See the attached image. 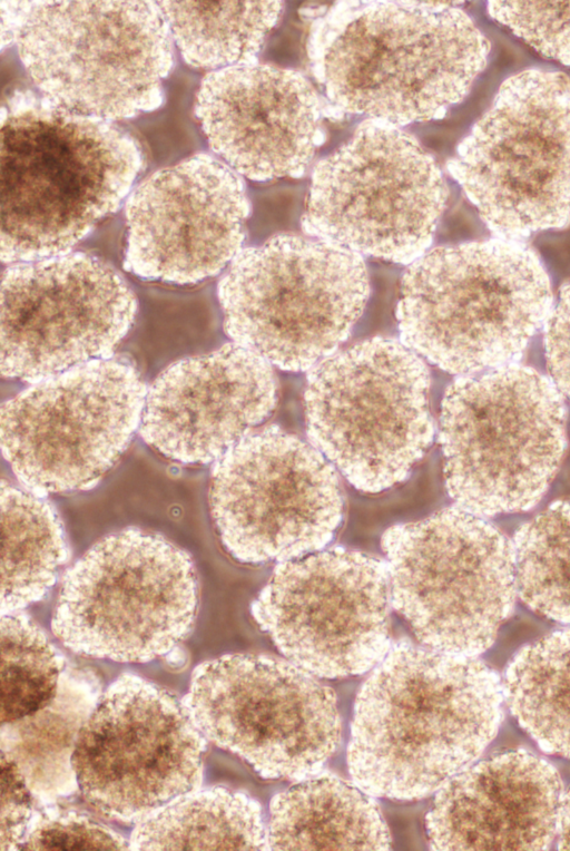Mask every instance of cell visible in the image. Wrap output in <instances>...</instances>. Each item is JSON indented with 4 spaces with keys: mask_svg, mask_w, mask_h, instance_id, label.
Segmentation results:
<instances>
[{
    "mask_svg": "<svg viewBox=\"0 0 570 851\" xmlns=\"http://www.w3.org/2000/svg\"><path fill=\"white\" fill-rule=\"evenodd\" d=\"M456 1H336L311 9L306 53L336 111L395 127L443 117L490 45Z\"/></svg>",
    "mask_w": 570,
    "mask_h": 851,
    "instance_id": "1",
    "label": "cell"
},
{
    "mask_svg": "<svg viewBox=\"0 0 570 851\" xmlns=\"http://www.w3.org/2000/svg\"><path fill=\"white\" fill-rule=\"evenodd\" d=\"M503 702L500 677L476 656L392 643L355 700L352 781L374 798L431 795L494 738Z\"/></svg>",
    "mask_w": 570,
    "mask_h": 851,
    "instance_id": "2",
    "label": "cell"
},
{
    "mask_svg": "<svg viewBox=\"0 0 570 851\" xmlns=\"http://www.w3.org/2000/svg\"><path fill=\"white\" fill-rule=\"evenodd\" d=\"M0 135V256L8 265L69 253L120 208L144 167L141 146L125 128L28 87L3 96Z\"/></svg>",
    "mask_w": 570,
    "mask_h": 851,
    "instance_id": "3",
    "label": "cell"
},
{
    "mask_svg": "<svg viewBox=\"0 0 570 851\" xmlns=\"http://www.w3.org/2000/svg\"><path fill=\"white\" fill-rule=\"evenodd\" d=\"M551 307L535 251L498 237L439 246L409 264L396 321L407 348L462 376L515 363Z\"/></svg>",
    "mask_w": 570,
    "mask_h": 851,
    "instance_id": "4",
    "label": "cell"
},
{
    "mask_svg": "<svg viewBox=\"0 0 570 851\" xmlns=\"http://www.w3.org/2000/svg\"><path fill=\"white\" fill-rule=\"evenodd\" d=\"M566 418L562 394L530 366L458 378L443 395L438 432L449 496L481 517L532 508L563 458Z\"/></svg>",
    "mask_w": 570,
    "mask_h": 851,
    "instance_id": "5",
    "label": "cell"
},
{
    "mask_svg": "<svg viewBox=\"0 0 570 851\" xmlns=\"http://www.w3.org/2000/svg\"><path fill=\"white\" fill-rule=\"evenodd\" d=\"M368 295L362 256L293 234L243 248L216 287L230 341L292 372L309 371L336 352Z\"/></svg>",
    "mask_w": 570,
    "mask_h": 851,
    "instance_id": "6",
    "label": "cell"
},
{
    "mask_svg": "<svg viewBox=\"0 0 570 851\" xmlns=\"http://www.w3.org/2000/svg\"><path fill=\"white\" fill-rule=\"evenodd\" d=\"M14 43L41 95L110 121L158 108L174 66L155 1H30Z\"/></svg>",
    "mask_w": 570,
    "mask_h": 851,
    "instance_id": "7",
    "label": "cell"
},
{
    "mask_svg": "<svg viewBox=\"0 0 570 851\" xmlns=\"http://www.w3.org/2000/svg\"><path fill=\"white\" fill-rule=\"evenodd\" d=\"M430 371L401 340L372 338L326 356L304 391L307 437L357 490L404 481L430 448Z\"/></svg>",
    "mask_w": 570,
    "mask_h": 851,
    "instance_id": "8",
    "label": "cell"
},
{
    "mask_svg": "<svg viewBox=\"0 0 570 851\" xmlns=\"http://www.w3.org/2000/svg\"><path fill=\"white\" fill-rule=\"evenodd\" d=\"M448 170L498 237L520 241L570 222V79L523 70L499 88Z\"/></svg>",
    "mask_w": 570,
    "mask_h": 851,
    "instance_id": "9",
    "label": "cell"
},
{
    "mask_svg": "<svg viewBox=\"0 0 570 851\" xmlns=\"http://www.w3.org/2000/svg\"><path fill=\"white\" fill-rule=\"evenodd\" d=\"M391 603L420 644L478 656L512 614V544L484 517L460 507L386 529L381 538Z\"/></svg>",
    "mask_w": 570,
    "mask_h": 851,
    "instance_id": "10",
    "label": "cell"
},
{
    "mask_svg": "<svg viewBox=\"0 0 570 851\" xmlns=\"http://www.w3.org/2000/svg\"><path fill=\"white\" fill-rule=\"evenodd\" d=\"M197 603L189 555L158 534L128 528L66 573L51 628L77 654L145 663L190 633Z\"/></svg>",
    "mask_w": 570,
    "mask_h": 851,
    "instance_id": "11",
    "label": "cell"
},
{
    "mask_svg": "<svg viewBox=\"0 0 570 851\" xmlns=\"http://www.w3.org/2000/svg\"><path fill=\"white\" fill-rule=\"evenodd\" d=\"M448 194L417 139L367 120L315 165L301 225L360 256L409 265L430 250Z\"/></svg>",
    "mask_w": 570,
    "mask_h": 851,
    "instance_id": "12",
    "label": "cell"
},
{
    "mask_svg": "<svg viewBox=\"0 0 570 851\" xmlns=\"http://www.w3.org/2000/svg\"><path fill=\"white\" fill-rule=\"evenodd\" d=\"M147 390L122 353L31 383L1 404L2 456L32 493L90 489L139 430Z\"/></svg>",
    "mask_w": 570,
    "mask_h": 851,
    "instance_id": "13",
    "label": "cell"
},
{
    "mask_svg": "<svg viewBox=\"0 0 570 851\" xmlns=\"http://www.w3.org/2000/svg\"><path fill=\"white\" fill-rule=\"evenodd\" d=\"M183 703L197 730L263 779L318 773L341 742L333 689L282 658L232 654L199 664Z\"/></svg>",
    "mask_w": 570,
    "mask_h": 851,
    "instance_id": "14",
    "label": "cell"
},
{
    "mask_svg": "<svg viewBox=\"0 0 570 851\" xmlns=\"http://www.w3.org/2000/svg\"><path fill=\"white\" fill-rule=\"evenodd\" d=\"M213 470L210 515L224 548L240 563H282L320 550L342 521L335 468L279 427L247 434Z\"/></svg>",
    "mask_w": 570,
    "mask_h": 851,
    "instance_id": "15",
    "label": "cell"
},
{
    "mask_svg": "<svg viewBox=\"0 0 570 851\" xmlns=\"http://www.w3.org/2000/svg\"><path fill=\"white\" fill-rule=\"evenodd\" d=\"M205 751L183 700L126 673L101 694L71 761L90 806L109 819L139 823L199 788Z\"/></svg>",
    "mask_w": 570,
    "mask_h": 851,
    "instance_id": "16",
    "label": "cell"
},
{
    "mask_svg": "<svg viewBox=\"0 0 570 851\" xmlns=\"http://www.w3.org/2000/svg\"><path fill=\"white\" fill-rule=\"evenodd\" d=\"M138 313L117 268L87 252L9 264L1 274L0 370L28 384L116 354Z\"/></svg>",
    "mask_w": 570,
    "mask_h": 851,
    "instance_id": "17",
    "label": "cell"
},
{
    "mask_svg": "<svg viewBox=\"0 0 570 851\" xmlns=\"http://www.w3.org/2000/svg\"><path fill=\"white\" fill-rule=\"evenodd\" d=\"M391 605L385 563L335 547L279 563L250 613L288 661L317 677L345 678L389 652Z\"/></svg>",
    "mask_w": 570,
    "mask_h": 851,
    "instance_id": "18",
    "label": "cell"
},
{
    "mask_svg": "<svg viewBox=\"0 0 570 851\" xmlns=\"http://www.w3.org/2000/svg\"><path fill=\"white\" fill-rule=\"evenodd\" d=\"M250 205L240 176L196 154L147 176L125 203L124 268L144 281L195 285L243 250Z\"/></svg>",
    "mask_w": 570,
    "mask_h": 851,
    "instance_id": "19",
    "label": "cell"
},
{
    "mask_svg": "<svg viewBox=\"0 0 570 851\" xmlns=\"http://www.w3.org/2000/svg\"><path fill=\"white\" fill-rule=\"evenodd\" d=\"M322 105L301 72L254 61L208 72L195 116L228 167L262 182L304 174L323 140Z\"/></svg>",
    "mask_w": 570,
    "mask_h": 851,
    "instance_id": "20",
    "label": "cell"
},
{
    "mask_svg": "<svg viewBox=\"0 0 570 851\" xmlns=\"http://www.w3.org/2000/svg\"><path fill=\"white\" fill-rule=\"evenodd\" d=\"M273 365L234 342L185 358L148 387L141 439L164 457L187 464L217 461L276 404Z\"/></svg>",
    "mask_w": 570,
    "mask_h": 851,
    "instance_id": "21",
    "label": "cell"
},
{
    "mask_svg": "<svg viewBox=\"0 0 570 851\" xmlns=\"http://www.w3.org/2000/svg\"><path fill=\"white\" fill-rule=\"evenodd\" d=\"M563 795L558 771L525 750L470 764L439 790L426 814L432 850H548Z\"/></svg>",
    "mask_w": 570,
    "mask_h": 851,
    "instance_id": "22",
    "label": "cell"
},
{
    "mask_svg": "<svg viewBox=\"0 0 570 851\" xmlns=\"http://www.w3.org/2000/svg\"><path fill=\"white\" fill-rule=\"evenodd\" d=\"M101 689L94 669L67 664L49 703L17 721L1 723V755L16 764L40 806L79 791L72 753Z\"/></svg>",
    "mask_w": 570,
    "mask_h": 851,
    "instance_id": "23",
    "label": "cell"
},
{
    "mask_svg": "<svg viewBox=\"0 0 570 851\" xmlns=\"http://www.w3.org/2000/svg\"><path fill=\"white\" fill-rule=\"evenodd\" d=\"M371 794L321 771L269 804V850H389L391 835Z\"/></svg>",
    "mask_w": 570,
    "mask_h": 851,
    "instance_id": "24",
    "label": "cell"
},
{
    "mask_svg": "<svg viewBox=\"0 0 570 851\" xmlns=\"http://www.w3.org/2000/svg\"><path fill=\"white\" fill-rule=\"evenodd\" d=\"M130 850H269L261 804L223 786L183 794L137 823Z\"/></svg>",
    "mask_w": 570,
    "mask_h": 851,
    "instance_id": "25",
    "label": "cell"
},
{
    "mask_svg": "<svg viewBox=\"0 0 570 851\" xmlns=\"http://www.w3.org/2000/svg\"><path fill=\"white\" fill-rule=\"evenodd\" d=\"M1 615L42 599L68 558L65 530L41 496L1 481Z\"/></svg>",
    "mask_w": 570,
    "mask_h": 851,
    "instance_id": "26",
    "label": "cell"
},
{
    "mask_svg": "<svg viewBox=\"0 0 570 851\" xmlns=\"http://www.w3.org/2000/svg\"><path fill=\"white\" fill-rule=\"evenodd\" d=\"M502 688L512 716L538 746L570 760V629L517 652Z\"/></svg>",
    "mask_w": 570,
    "mask_h": 851,
    "instance_id": "27",
    "label": "cell"
},
{
    "mask_svg": "<svg viewBox=\"0 0 570 851\" xmlns=\"http://www.w3.org/2000/svg\"><path fill=\"white\" fill-rule=\"evenodd\" d=\"M183 59L218 70L254 62L277 23L282 1H158Z\"/></svg>",
    "mask_w": 570,
    "mask_h": 851,
    "instance_id": "28",
    "label": "cell"
},
{
    "mask_svg": "<svg viewBox=\"0 0 570 851\" xmlns=\"http://www.w3.org/2000/svg\"><path fill=\"white\" fill-rule=\"evenodd\" d=\"M213 299L205 288L147 290L122 348L146 381L179 360L212 351L218 332Z\"/></svg>",
    "mask_w": 570,
    "mask_h": 851,
    "instance_id": "29",
    "label": "cell"
},
{
    "mask_svg": "<svg viewBox=\"0 0 570 851\" xmlns=\"http://www.w3.org/2000/svg\"><path fill=\"white\" fill-rule=\"evenodd\" d=\"M517 590L537 614L570 625V500L559 501L514 534Z\"/></svg>",
    "mask_w": 570,
    "mask_h": 851,
    "instance_id": "30",
    "label": "cell"
},
{
    "mask_svg": "<svg viewBox=\"0 0 570 851\" xmlns=\"http://www.w3.org/2000/svg\"><path fill=\"white\" fill-rule=\"evenodd\" d=\"M1 723L43 707L66 667L46 634L24 614L1 615Z\"/></svg>",
    "mask_w": 570,
    "mask_h": 851,
    "instance_id": "31",
    "label": "cell"
},
{
    "mask_svg": "<svg viewBox=\"0 0 570 851\" xmlns=\"http://www.w3.org/2000/svg\"><path fill=\"white\" fill-rule=\"evenodd\" d=\"M488 12L542 56L570 65V1H490Z\"/></svg>",
    "mask_w": 570,
    "mask_h": 851,
    "instance_id": "32",
    "label": "cell"
},
{
    "mask_svg": "<svg viewBox=\"0 0 570 851\" xmlns=\"http://www.w3.org/2000/svg\"><path fill=\"white\" fill-rule=\"evenodd\" d=\"M122 835L89 816L52 805L35 811L19 850H128Z\"/></svg>",
    "mask_w": 570,
    "mask_h": 851,
    "instance_id": "33",
    "label": "cell"
},
{
    "mask_svg": "<svg viewBox=\"0 0 570 851\" xmlns=\"http://www.w3.org/2000/svg\"><path fill=\"white\" fill-rule=\"evenodd\" d=\"M32 794L13 762L1 755L0 849L19 850L33 816Z\"/></svg>",
    "mask_w": 570,
    "mask_h": 851,
    "instance_id": "34",
    "label": "cell"
},
{
    "mask_svg": "<svg viewBox=\"0 0 570 851\" xmlns=\"http://www.w3.org/2000/svg\"><path fill=\"white\" fill-rule=\"evenodd\" d=\"M543 327L550 379L570 401V282L560 288Z\"/></svg>",
    "mask_w": 570,
    "mask_h": 851,
    "instance_id": "35",
    "label": "cell"
},
{
    "mask_svg": "<svg viewBox=\"0 0 570 851\" xmlns=\"http://www.w3.org/2000/svg\"><path fill=\"white\" fill-rule=\"evenodd\" d=\"M30 1H1V50L16 40L18 28L28 10Z\"/></svg>",
    "mask_w": 570,
    "mask_h": 851,
    "instance_id": "36",
    "label": "cell"
},
{
    "mask_svg": "<svg viewBox=\"0 0 570 851\" xmlns=\"http://www.w3.org/2000/svg\"><path fill=\"white\" fill-rule=\"evenodd\" d=\"M557 844L560 850H570V789L562 795L558 821Z\"/></svg>",
    "mask_w": 570,
    "mask_h": 851,
    "instance_id": "37",
    "label": "cell"
}]
</instances>
